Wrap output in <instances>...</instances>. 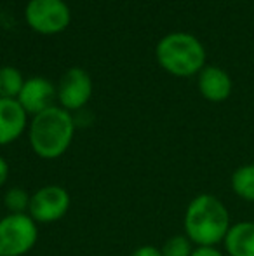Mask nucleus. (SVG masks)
<instances>
[{
	"mask_svg": "<svg viewBox=\"0 0 254 256\" xmlns=\"http://www.w3.org/2000/svg\"><path fill=\"white\" fill-rule=\"evenodd\" d=\"M185 236L193 246H218L232 226L230 212L213 194H199L185 211Z\"/></svg>",
	"mask_w": 254,
	"mask_h": 256,
	"instance_id": "obj_1",
	"label": "nucleus"
},
{
	"mask_svg": "<svg viewBox=\"0 0 254 256\" xmlns=\"http://www.w3.org/2000/svg\"><path fill=\"white\" fill-rule=\"evenodd\" d=\"M75 136V120L71 112L51 106L33 115L28 126L30 146L44 160H54L66 154Z\"/></svg>",
	"mask_w": 254,
	"mask_h": 256,
	"instance_id": "obj_2",
	"label": "nucleus"
},
{
	"mask_svg": "<svg viewBox=\"0 0 254 256\" xmlns=\"http://www.w3.org/2000/svg\"><path fill=\"white\" fill-rule=\"evenodd\" d=\"M155 56L160 68L174 77H192L206 66L202 42L187 32H173L157 42Z\"/></svg>",
	"mask_w": 254,
	"mask_h": 256,
	"instance_id": "obj_3",
	"label": "nucleus"
},
{
	"mask_svg": "<svg viewBox=\"0 0 254 256\" xmlns=\"http://www.w3.org/2000/svg\"><path fill=\"white\" fill-rule=\"evenodd\" d=\"M38 240V223L30 214L0 218V256H24Z\"/></svg>",
	"mask_w": 254,
	"mask_h": 256,
	"instance_id": "obj_4",
	"label": "nucleus"
},
{
	"mask_svg": "<svg viewBox=\"0 0 254 256\" xmlns=\"http://www.w3.org/2000/svg\"><path fill=\"white\" fill-rule=\"evenodd\" d=\"M24 20L37 34L58 35L70 24L71 10L64 0H28Z\"/></svg>",
	"mask_w": 254,
	"mask_h": 256,
	"instance_id": "obj_5",
	"label": "nucleus"
},
{
	"mask_svg": "<svg viewBox=\"0 0 254 256\" xmlns=\"http://www.w3.org/2000/svg\"><path fill=\"white\" fill-rule=\"evenodd\" d=\"M71 204L68 190L61 185H44L31 194L28 214L37 223H54L66 216Z\"/></svg>",
	"mask_w": 254,
	"mask_h": 256,
	"instance_id": "obj_6",
	"label": "nucleus"
},
{
	"mask_svg": "<svg viewBox=\"0 0 254 256\" xmlns=\"http://www.w3.org/2000/svg\"><path fill=\"white\" fill-rule=\"evenodd\" d=\"M92 78L85 70L73 66L63 74L59 78V84L56 88L59 106L68 112L80 110L82 106L89 103L92 96Z\"/></svg>",
	"mask_w": 254,
	"mask_h": 256,
	"instance_id": "obj_7",
	"label": "nucleus"
},
{
	"mask_svg": "<svg viewBox=\"0 0 254 256\" xmlns=\"http://www.w3.org/2000/svg\"><path fill=\"white\" fill-rule=\"evenodd\" d=\"M56 88L45 77H31L24 80V86L17 96V103L23 106L28 115H37L47 108L54 106Z\"/></svg>",
	"mask_w": 254,
	"mask_h": 256,
	"instance_id": "obj_8",
	"label": "nucleus"
},
{
	"mask_svg": "<svg viewBox=\"0 0 254 256\" xmlns=\"http://www.w3.org/2000/svg\"><path fill=\"white\" fill-rule=\"evenodd\" d=\"M28 124V114L17 100L0 98V146L16 142Z\"/></svg>",
	"mask_w": 254,
	"mask_h": 256,
	"instance_id": "obj_9",
	"label": "nucleus"
},
{
	"mask_svg": "<svg viewBox=\"0 0 254 256\" xmlns=\"http://www.w3.org/2000/svg\"><path fill=\"white\" fill-rule=\"evenodd\" d=\"M199 91L204 100L211 103H221L230 98L232 94V78L223 68L214 66H204L199 74Z\"/></svg>",
	"mask_w": 254,
	"mask_h": 256,
	"instance_id": "obj_10",
	"label": "nucleus"
},
{
	"mask_svg": "<svg viewBox=\"0 0 254 256\" xmlns=\"http://www.w3.org/2000/svg\"><path fill=\"white\" fill-rule=\"evenodd\" d=\"M223 246L227 256H254V222L232 223Z\"/></svg>",
	"mask_w": 254,
	"mask_h": 256,
	"instance_id": "obj_11",
	"label": "nucleus"
},
{
	"mask_svg": "<svg viewBox=\"0 0 254 256\" xmlns=\"http://www.w3.org/2000/svg\"><path fill=\"white\" fill-rule=\"evenodd\" d=\"M230 185L239 199L254 204V164L239 166L232 172Z\"/></svg>",
	"mask_w": 254,
	"mask_h": 256,
	"instance_id": "obj_12",
	"label": "nucleus"
},
{
	"mask_svg": "<svg viewBox=\"0 0 254 256\" xmlns=\"http://www.w3.org/2000/svg\"><path fill=\"white\" fill-rule=\"evenodd\" d=\"M23 86H24L23 74L17 68L14 66L0 68V98L17 100Z\"/></svg>",
	"mask_w": 254,
	"mask_h": 256,
	"instance_id": "obj_13",
	"label": "nucleus"
},
{
	"mask_svg": "<svg viewBox=\"0 0 254 256\" xmlns=\"http://www.w3.org/2000/svg\"><path fill=\"white\" fill-rule=\"evenodd\" d=\"M30 200L31 194H28L21 186H12L3 196V206L9 211V214H28Z\"/></svg>",
	"mask_w": 254,
	"mask_h": 256,
	"instance_id": "obj_14",
	"label": "nucleus"
},
{
	"mask_svg": "<svg viewBox=\"0 0 254 256\" xmlns=\"http://www.w3.org/2000/svg\"><path fill=\"white\" fill-rule=\"evenodd\" d=\"M193 250H195L193 242L185 234H181V236L169 237L160 248V253L162 256H192Z\"/></svg>",
	"mask_w": 254,
	"mask_h": 256,
	"instance_id": "obj_15",
	"label": "nucleus"
},
{
	"mask_svg": "<svg viewBox=\"0 0 254 256\" xmlns=\"http://www.w3.org/2000/svg\"><path fill=\"white\" fill-rule=\"evenodd\" d=\"M192 256H227V254L221 253L216 246H195Z\"/></svg>",
	"mask_w": 254,
	"mask_h": 256,
	"instance_id": "obj_16",
	"label": "nucleus"
},
{
	"mask_svg": "<svg viewBox=\"0 0 254 256\" xmlns=\"http://www.w3.org/2000/svg\"><path fill=\"white\" fill-rule=\"evenodd\" d=\"M131 256H162V253H160V250L155 246H141Z\"/></svg>",
	"mask_w": 254,
	"mask_h": 256,
	"instance_id": "obj_17",
	"label": "nucleus"
},
{
	"mask_svg": "<svg viewBox=\"0 0 254 256\" xmlns=\"http://www.w3.org/2000/svg\"><path fill=\"white\" fill-rule=\"evenodd\" d=\"M9 180V164H7L5 158L0 155V188L7 183Z\"/></svg>",
	"mask_w": 254,
	"mask_h": 256,
	"instance_id": "obj_18",
	"label": "nucleus"
}]
</instances>
